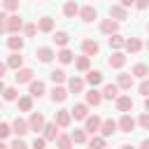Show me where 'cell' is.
Wrapping results in <instances>:
<instances>
[{"label": "cell", "instance_id": "2e32d148", "mask_svg": "<svg viewBox=\"0 0 149 149\" xmlns=\"http://www.w3.org/2000/svg\"><path fill=\"white\" fill-rule=\"evenodd\" d=\"M100 102H102V93L93 86V88L86 93V105H93V107H95V105H100Z\"/></svg>", "mask_w": 149, "mask_h": 149}, {"label": "cell", "instance_id": "7a4b0ae2", "mask_svg": "<svg viewBox=\"0 0 149 149\" xmlns=\"http://www.w3.org/2000/svg\"><path fill=\"white\" fill-rule=\"evenodd\" d=\"M116 126H119V130H121V133H133V130H135V119H133L128 112H123V116L119 119V123H116Z\"/></svg>", "mask_w": 149, "mask_h": 149}, {"label": "cell", "instance_id": "5bb4252c", "mask_svg": "<svg viewBox=\"0 0 149 149\" xmlns=\"http://www.w3.org/2000/svg\"><path fill=\"white\" fill-rule=\"evenodd\" d=\"M84 121H86V128H84L86 133H98L100 130V123H102L100 116H86Z\"/></svg>", "mask_w": 149, "mask_h": 149}, {"label": "cell", "instance_id": "4fadbf2b", "mask_svg": "<svg viewBox=\"0 0 149 149\" xmlns=\"http://www.w3.org/2000/svg\"><path fill=\"white\" fill-rule=\"evenodd\" d=\"M28 84H30L28 88H30V95H33V98H42V95H44V81H40V79H37V81L30 79Z\"/></svg>", "mask_w": 149, "mask_h": 149}, {"label": "cell", "instance_id": "d6986e66", "mask_svg": "<svg viewBox=\"0 0 149 149\" xmlns=\"http://www.w3.org/2000/svg\"><path fill=\"white\" fill-rule=\"evenodd\" d=\"M7 47H9L12 51H21V49H23V37H19L16 33H12V37L7 40Z\"/></svg>", "mask_w": 149, "mask_h": 149}, {"label": "cell", "instance_id": "8d00e7d4", "mask_svg": "<svg viewBox=\"0 0 149 149\" xmlns=\"http://www.w3.org/2000/svg\"><path fill=\"white\" fill-rule=\"evenodd\" d=\"M58 147H63V149H68V147H72V135H58L56 140H54Z\"/></svg>", "mask_w": 149, "mask_h": 149}, {"label": "cell", "instance_id": "9c48e42d", "mask_svg": "<svg viewBox=\"0 0 149 149\" xmlns=\"http://www.w3.org/2000/svg\"><path fill=\"white\" fill-rule=\"evenodd\" d=\"M116 121H112V119H105L102 123H100V133H102V137H109V135H114L116 133Z\"/></svg>", "mask_w": 149, "mask_h": 149}, {"label": "cell", "instance_id": "83f0119b", "mask_svg": "<svg viewBox=\"0 0 149 149\" xmlns=\"http://www.w3.org/2000/svg\"><path fill=\"white\" fill-rule=\"evenodd\" d=\"M130 74H135V77L144 79V77L149 74V65H147V63H137V65H133V72H130Z\"/></svg>", "mask_w": 149, "mask_h": 149}, {"label": "cell", "instance_id": "603a6c76", "mask_svg": "<svg viewBox=\"0 0 149 149\" xmlns=\"http://www.w3.org/2000/svg\"><path fill=\"white\" fill-rule=\"evenodd\" d=\"M86 81H88L91 86L102 84V72H98V70H88V72H86Z\"/></svg>", "mask_w": 149, "mask_h": 149}, {"label": "cell", "instance_id": "4316f807", "mask_svg": "<svg viewBox=\"0 0 149 149\" xmlns=\"http://www.w3.org/2000/svg\"><path fill=\"white\" fill-rule=\"evenodd\" d=\"M21 63H23V56H21L19 51H14V54L7 58V68H14V70H19V68H21Z\"/></svg>", "mask_w": 149, "mask_h": 149}, {"label": "cell", "instance_id": "5b68a950", "mask_svg": "<svg viewBox=\"0 0 149 149\" xmlns=\"http://www.w3.org/2000/svg\"><path fill=\"white\" fill-rule=\"evenodd\" d=\"M81 51H84L86 56H95V54L100 51V44H98L95 40H84V42H81Z\"/></svg>", "mask_w": 149, "mask_h": 149}, {"label": "cell", "instance_id": "f1b7e54d", "mask_svg": "<svg viewBox=\"0 0 149 149\" xmlns=\"http://www.w3.org/2000/svg\"><path fill=\"white\" fill-rule=\"evenodd\" d=\"M68 86H70L72 93H81V91H84V79H81V77H72V79L68 81Z\"/></svg>", "mask_w": 149, "mask_h": 149}, {"label": "cell", "instance_id": "7dc6e473", "mask_svg": "<svg viewBox=\"0 0 149 149\" xmlns=\"http://www.w3.org/2000/svg\"><path fill=\"white\" fill-rule=\"evenodd\" d=\"M5 30H7V14L0 12V33H5Z\"/></svg>", "mask_w": 149, "mask_h": 149}, {"label": "cell", "instance_id": "681fc988", "mask_svg": "<svg viewBox=\"0 0 149 149\" xmlns=\"http://www.w3.org/2000/svg\"><path fill=\"white\" fill-rule=\"evenodd\" d=\"M12 147H26V142L21 140V135H16V140H12Z\"/></svg>", "mask_w": 149, "mask_h": 149}, {"label": "cell", "instance_id": "ac0fdd59", "mask_svg": "<svg viewBox=\"0 0 149 149\" xmlns=\"http://www.w3.org/2000/svg\"><path fill=\"white\" fill-rule=\"evenodd\" d=\"M12 133H16V135H26L28 133V121H23V119H14V123H12Z\"/></svg>", "mask_w": 149, "mask_h": 149}, {"label": "cell", "instance_id": "f6af8a7d", "mask_svg": "<svg viewBox=\"0 0 149 149\" xmlns=\"http://www.w3.org/2000/svg\"><path fill=\"white\" fill-rule=\"evenodd\" d=\"M140 93H142V95H149V79H142V84H140Z\"/></svg>", "mask_w": 149, "mask_h": 149}, {"label": "cell", "instance_id": "d590c367", "mask_svg": "<svg viewBox=\"0 0 149 149\" xmlns=\"http://www.w3.org/2000/svg\"><path fill=\"white\" fill-rule=\"evenodd\" d=\"M133 86V74H119V88H130Z\"/></svg>", "mask_w": 149, "mask_h": 149}, {"label": "cell", "instance_id": "3957f363", "mask_svg": "<svg viewBox=\"0 0 149 149\" xmlns=\"http://www.w3.org/2000/svg\"><path fill=\"white\" fill-rule=\"evenodd\" d=\"M35 56H37V61H40V63H51V61H54V56H56V51H54L51 47H40Z\"/></svg>", "mask_w": 149, "mask_h": 149}, {"label": "cell", "instance_id": "30bf717a", "mask_svg": "<svg viewBox=\"0 0 149 149\" xmlns=\"http://www.w3.org/2000/svg\"><path fill=\"white\" fill-rule=\"evenodd\" d=\"M42 130H44V140H47V142H54V140L58 137V123H56V121H54V123H44Z\"/></svg>", "mask_w": 149, "mask_h": 149}, {"label": "cell", "instance_id": "cb8c5ba5", "mask_svg": "<svg viewBox=\"0 0 149 149\" xmlns=\"http://www.w3.org/2000/svg\"><path fill=\"white\" fill-rule=\"evenodd\" d=\"M65 98H68V91H65L63 86H54V88H51V100H54V102H63Z\"/></svg>", "mask_w": 149, "mask_h": 149}, {"label": "cell", "instance_id": "bcb514c9", "mask_svg": "<svg viewBox=\"0 0 149 149\" xmlns=\"http://www.w3.org/2000/svg\"><path fill=\"white\" fill-rule=\"evenodd\" d=\"M44 144H47V140H44V137H35V140H33V147H35V149H42Z\"/></svg>", "mask_w": 149, "mask_h": 149}, {"label": "cell", "instance_id": "60d3db41", "mask_svg": "<svg viewBox=\"0 0 149 149\" xmlns=\"http://www.w3.org/2000/svg\"><path fill=\"white\" fill-rule=\"evenodd\" d=\"M21 30H23V33H26V35H28V37H33V35H35V33H37V26H35V23H26V26H23V28H21Z\"/></svg>", "mask_w": 149, "mask_h": 149}, {"label": "cell", "instance_id": "816d5d0a", "mask_svg": "<svg viewBox=\"0 0 149 149\" xmlns=\"http://www.w3.org/2000/svg\"><path fill=\"white\" fill-rule=\"evenodd\" d=\"M5 72H7V63H0V77H2Z\"/></svg>", "mask_w": 149, "mask_h": 149}, {"label": "cell", "instance_id": "f35d334b", "mask_svg": "<svg viewBox=\"0 0 149 149\" xmlns=\"http://www.w3.org/2000/svg\"><path fill=\"white\" fill-rule=\"evenodd\" d=\"M72 142L74 144H86V130H74L72 133Z\"/></svg>", "mask_w": 149, "mask_h": 149}, {"label": "cell", "instance_id": "52a82bcc", "mask_svg": "<svg viewBox=\"0 0 149 149\" xmlns=\"http://www.w3.org/2000/svg\"><path fill=\"white\" fill-rule=\"evenodd\" d=\"M70 114L77 119V121H84L86 116H88V105H84V102H79V105H74L72 109H70Z\"/></svg>", "mask_w": 149, "mask_h": 149}, {"label": "cell", "instance_id": "7c38bea8", "mask_svg": "<svg viewBox=\"0 0 149 149\" xmlns=\"http://www.w3.org/2000/svg\"><path fill=\"white\" fill-rule=\"evenodd\" d=\"M14 79H16L19 84H28V81L33 79V70H30V68H19L16 74H14Z\"/></svg>", "mask_w": 149, "mask_h": 149}, {"label": "cell", "instance_id": "f5cc1de1", "mask_svg": "<svg viewBox=\"0 0 149 149\" xmlns=\"http://www.w3.org/2000/svg\"><path fill=\"white\" fill-rule=\"evenodd\" d=\"M144 109L149 112V95H144Z\"/></svg>", "mask_w": 149, "mask_h": 149}, {"label": "cell", "instance_id": "9f6ffc18", "mask_svg": "<svg viewBox=\"0 0 149 149\" xmlns=\"http://www.w3.org/2000/svg\"><path fill=\"white\" fill-rule=\"evenodd\" d=\"M147 49H149V42H147Z\"/></svg>", "mask_w": 149, "mask_h": 149}, {"label": "cell", "instance_id": "7bdbcfd3", "mask_svg": "<svg viewBox=\"0 0 149 149\" xmlns=\"http://www.w3.org/2000/svg\"><path fill=\"white\" fill-rule=\"evenodd\" d=\"M144 130H149V112H144V114H140V121H137Z\"/></svg>", "mask_w": 149, "mask_h": 149}, {"label": "cell", "instance_id": "11a10c76", "mask_svg": "<svg viewBox=\"0 0 149 149\" xmlns=\"http://www.w3.org/2000/svg\"><path fill=\"white\" fill-rule=\"evenodd\" d=\"M5 91V84H2V77H0V93Z\"/></svg>", "mask_w": 149, "mask_h": 149}, {"label": "cell", "instance_id": "277c9868", "mask_svg": "<svg viewBox=\"0 0 149 149\" xmlns=\"http://www.w3.org/2000/svg\"><path fill=\"white\" fill-rule=\"evenodd\" d=\"M21 28H23V21H21V16H19V14L7 16V30H9V33H19Z\"/></svg>", "mask_w": 149, "mask_h": 149}, {"label": "cell", "instance_id": "b9f144b4", "mask_svg": "<svg viewBox=\"0 0 149 149\" xmlns=\"http://www.w3.org/2000/svg\"><path fill=\"white\" fill-rule=\"evenodd\" d=\"M88 144H91V147H105V144H107V140H105V137H91V140H88Z\"/></svg>", "mask_w": 149, "mask_h": 149}, {"label": "cell", "instance_id": "e0dca14e", "mask_svg": "<svg viewBox=\"0 0 149 149\" xmlns=\"http://www.w3.org/2000/svg\"><path fill=\"white\" fill-rule=\"evenodd\" d=\"M116 28H119V23H116V19H105L102 23H100V30L102 33H107V35H112V33H116Z\"/></svg>", "mask_w": 149, "mask_h": 149}, {"label": "cell", "instance_id": "1f68e13d", "mask_svg": "<svg viewBox=\"0 0 149 149\" xmlns=\"http://www.w3.org/2000/svg\"><path fill=\"white\" fill-rule=\"evenodd\" d=\"M19 109H21V112H33V95L19 98Z\"/></svg>", "mask_w": 149, "mask_h": 149}, {"label": "cell", "instance_id": "7402d4cb", "mask_svg": "<svg viewBox=\"0 0 149 149\" xmlns=\"http://www.w3.org/2000/svg\"><path fill=\"white\" fill-rule=\"evenodd\" d=\"M109 68H123V63H126V56L121 54V51H116V54H112L109 56Z\"/></svg>", "mask_w": 149, "mask_h": 149}, {"label": "cell", "instance_id": "ba28073f", "mask_svg": "<svg viewBox=\"0 0 149 149\" xmlns=\"http://www.w3.org/2000/svg\"><path fill=\"white\" fill-rule=\"evenodd\" d=\"M70 121H72L70 109H61V112H56V123H58V128H68Z\"/></svg>", "mask_w": 149, "mask_h": 149}, {"label": "cell", "instance_id": "6da1fadb", "mask_svg": "<svg viewBox=\"0 0 149 149\" xmlns=\"http://www.w3.org/2000/svg\"><path fill=\"white\" fill-rule=\"evenodd\" d=\"M42 128H44V116H42L40 112H33V114H30V119H28V130L40 133Z\"/></svg>", "mask_w": 149, "mask_h": 149}, {"label": "cell", "instance_id": "db71d44e", "mask_svg": "<svg viewBox=\"0 0 149 149\" xmlns=\"http://www.w3.org/2000/svg\"><path fill=\"white\" fill-rule=\"evenodd\" d=\"M142 147H144V149H149V140H142Z\"/></svg>", "mask_w": 149, "mask_h": 149}, {"label": "cell", "instance_id": "e575fe53", "mask_svg": "<svg viewBox=\"0 0 149 149\" xmlns=\"http://www.w3.org/2000/svg\"><path fill=\"white\" fill-rule=\"evenodd\" d=\"M49 77H51L54 84H63V81H65V70H61V68H58V70H51Z\"/></svg>", "mask_w": 149, "mask_h": 149}, {"label": "cell", "instance_id": "ab89813d", "mask_svg": "<svg viewBox=\"0 0 149 149\" xmlns=\"http://www.w3.org/2000/svg\"><path fill=\"white\" fill-rule=\"evenodd\" d=\"M2 7L7 12H16L19 9V0H2Z\"/></svg>", "mask_w": 149, "mask_h": 149}, {"label": "cell", "instance_id": "f546056e", "mask_svg": "<svg viewBox=\"0 0 149 149\" xmlns=\"http://www.w3.org/2000/svg\"><path fill=\"white\" fill-rule=\"evenodd\" d=\"M63 14H65L68 19H72L74 14H79V7H77V2H74V0H68V2H65V7H63Z\"/></svg>", "mask_w": 149, "mask_h": 149}, {"label": "cell", "instance_id": "74e56055", "mask_svg": "<svg viewBox=\"0 0 149 149\" xmlns=\"http://www.w3.org/2000/svg\"><path fill=\"white\" fill-rule=\"evenodd\" d=\"M2 98H5V100H9V102H12V100H19V91H16L14 86H9V88H5V91H2Z\"/></svg>", "mask_w": 149, "mask_h": 149}, {"label": "cell", "instance_id": "d4e9b609", "mask_svg": "<svg viewBox=\"0 0 149 149\" xmlns=\"http://www.w3.org/2000/svg\"><path fill=\"white\" fill-rule=\"evenodd\" d=\"M123 47H126L130 54H137V51L142 49V42H140L137 37H130V40H126V42H123Z\"/></svg>", "mask_w": 149, "mask_h": 149}, {"label": "cell", "instance_id": "d6a6232c", "mask_svg": "<svg viewBox=\"0 0 149 149\" xmlns=\"http://www.w3.org/2000/svg\"><path fill=\"white\" fill-rule=\"evenodd\" d=\"M74 65H77V70L86 72V70H88V65H91V56H86V54H84V56H79V58L74 61Z\"/></svg>", "mask_w": 149, "mask_h": 149}, {"label": "cell", "instance_id": "f907efd6", "mask_svg": "<svg viewBox=\"0 0 149 149\" xmlns=\"http://www.w3.org/2000/svg\"><path fill=\"white\" fill-rule=\"evenodd\" d=\"M121 5L123 7H130V5H135V0H121Z\"/></svg>", "mask_w": 149, "mask_h": 149}, {"label": "cell", "instance_id": "c3c4849f", "mask_svg": "<svg viewBox=\"0 0 149 149\" xmlns=\"http://www.w3.org/2000/svg\"><path fill=\"white\" fill-rule=\"evenodd\" d=\"M135 7L137 9H147L149 7V0H135Z\"/></svg>", "mask_w": 149, "mask_h": 149}, {"label": "cell", "instance_id": "8992f818", "mask_svg": "<svg viewBox=\"0 0 149 149\" xmlns=\"http://www.w3.org/2000/svg\"><path fill=\"white\" fill-rule=\"evenodd\" d=\"M114 100H116V109H119V112H130V109H133L130 95H116Z\"/></svg>", "mask_w": 149, "mask_h": 149}, {"label": "cell", "instance_id": "8fae6325", "mask_svg": "<svg viewBox=\"0 0 149 149\" xmlns=\"http://www.w3.org/2000/svg\"><path fill=\"white\" fill-rule=\"evenodd\" d=\"M79 16H81V21L91 23V21L98 16V12H95V7H93V5H86V7H81V9H79Z\"/></svg>", "mask_w": 149, "mask_h": 149}, {"label": "cell", "instance_id": "ee69618b", "mask_svg": "<svg viewBox=\"0 0 149 149\" xmlns=\"http://www.w3.org/2000/svg\"><path fill=\"white\" fill-rule=\"evenodd\" d=\"M9 133H12V128H9L7 123H0V140H5Z\"/></svg>", "mask_w": 149, "mask_h": 149}, {"label": "cell", "instance_id": "4dcf8cb0", "mask_svg": "<svg viewBox=\"0 0 149 149\" xmlns=\"http://www.w3.org/2000/svg\"><path fill=\"white\" fill-rule=\"evenodd\" d=\"M68 42H70V35H68L65 30H58V33L54 35V44H56V47H65Z\"/></svg>", "mask_w": 149, "mask_h": 149}, {"label": "cell", "instance_id": "6f0895ef", "mask_svg": "<svg viewBox=\"0 0 149 149\" xmlns=\"http://www.w3.org/2000/svg\"><path fill=\"white\" fill-rule=\"evenodd\" d=\"M0 109H2V102H0Z\"/></svg>", "mask_w": 149, "mask_h": 149}, {"label": "cell", "instance_id": "484cf974", "mask_svg": "<svg viewBox=\"0 0 149 149\" xmlns=\"http://www.w3.org/2000/svg\"><path fill=\"white\" fill-rule=\"evenodd\" d=\"M56 56H58V61H61L63 65H68V63H72V61H74V54H72L70 49H65V47H63V49H61Z\"/></svg>", "mask_w": 149, "mask_h": 149}, {"label": "cell", "instance_id": "9a60e30c", "mask_svg": "<svg viewBox=\"0 0 149 149\" xmlns=\"http://www.w3.org/2000/svg\"><path fill=\"white\" fill-rule=\"evenodd\" d=\"M109 16L116 19V21H123V19L128 16V12H126L123 5H112V7H109Z\"/></svg>", "mask_w": 149, "mask_h": 149}, {"label": "cell", "instance_id": "ffe728a7", "mask_svg": "<svg viewBox=\"0 0 149 149\" xmlns=\"http://www.w3.org/2000/svg\"><path fill=\"white\" fill-rule=\"evenodd\" d=\"M116 95H119V84H105V88H102V98L114 100Z\"/></svg>", "mask_w": 149, "mask_h": 149}, {"label": "cell", "instance_id": "44dd1931", "mask_svg": "<svg viewBox=\"0 0 149 149\" xmlns=\"http://www.w3.org/2000/svg\"><path fill=\"white\" fill-rule=\"evenodd\" d=\"M37 30H42V33H51V30H54V19H51V16H42L40 23H37Z\"/></svg>", "mask_w": 149, "mask_h": 149}, {"label": "cell", "instance_id": "836d02e7", "mask_svg": "<svg viewBox=\"0 0 149 149\" xmlns=\"http://www.w3.org/2000/svg\"><path fill=\"white\" fill-rule=\"evenodd\" d=\"M123 42H126V40H123L121 35H116V33H112V35H109V47H112V49H121V47H123Z\"/></svg>", "mask_w": 149, "mask_h": 149}, {"label": "cell", "instance_id": "680465c9", "mask_svg": "<svg viewBox=\"0 0 149 149\" xmlns=\"http://www.w3.org/2000/svg\"><path fill=\"white\" fill-rule=\"evenodd\" d=\"M147 30H149V23H147Z\"/></svg>", "mask_w": 149, "mask_h": 149}]
</instances>
